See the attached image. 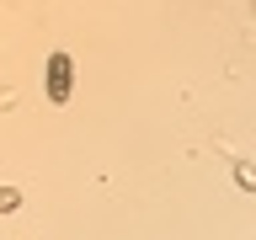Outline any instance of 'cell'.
I'll return each instance as SVG.
<instances>
[{
    "label": "cell",
    "mask_w": 256,
    "mask_h": 240,
    "mask_svg": "<svg viewBox=\"0 0 256 240\" xmlns=\"http://www.w3.org/2000/svg\"><path fill=\"white\" fill-rule=\"evenodd\" d=\"M48 96H54V102H64V96H70V59H54L48 64Z\"/></svg>",
    "instance_id": "1"
},
{
    "label": "cell",
    "mask_w": 256,
    "mask_h": 240,
    "mask_svg": "<svg viewBox=\"0 0 256 240\" xmlns=\"http://www.w3.org/2000/svg\"><path fill=\"white\" fill-rule=\"evenodd\" d=\"M0 208H16V192L11 187H0Z\"/></svg>",
    "instance_id": "2"
}]
</instances>
